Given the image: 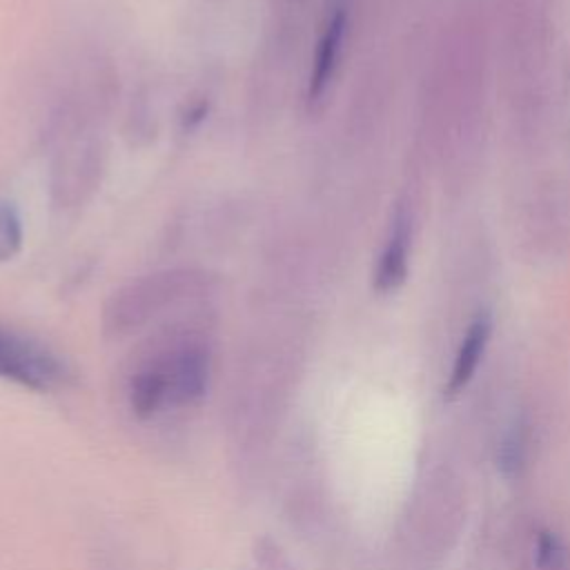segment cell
I'll return each mask as SVG.
<instances>
[{"label":"cell","instance_id":"obj_8","mask_svg":"<svg viewBox=\"0 0 570 570\" xmlns=\"http://www.w3.org/2000/svg\"><path fill=\"white\" fill-rule=\"evenodd\" d=\"M525 456H528L525 432H523V428H512L503 436V441L497 450V468L503 476L514 479L521 474V470L525 465Z\"/></svg>","mask_w":570,"mask_h":570},{"label":"cell","instance_id":"obj_10","mask_svg":"<svg viewBox=\"0 0 570 570\" xmlns=\"http://www.w3.org/2000/svg\"><path fill=\"white\" fill-rule=\"evenodd\" d=\"M568 550L559 534L550 530H541L537 537V563L543 570H561L566 566Z\"/></svg>","mask_w":570,"mask_h":570},{"label":"cell","instance_id":"obj_3","mask_svg":"<svg viewBox=\"0 0 570 570\" xmlns=\"http://www.w3.org/2000/svg\"><path fill=\"white\" fill-rule=\"evenodd\" d=\"M151 363L165 381L167 405H189L205 394L209 381V356L203 345H180Z\"/></svg>","mask_w":570,"mask_h":570},{"label":"cell","instance_id":"obj_5","mask_svg":"<svg viewBox=\"0 0 570 570\" xmlns=\"http://www.w3.org/2000/svg\"><path fill=\"white\" fill-rule=\"evenodd\" d=\"M345 27H347V18L343 11H336L330 22L325 24V31L323 36L318 38V45H316V53H314V65H312V73H309V82H307V98L309 102L318 100L334 71H336V65H338V58H341V47H343V38H345Z\"/></svg>","mask_w":570,"mask_h":570},{"label":"cell","instance_id":"obj_2","mask_svg":"<svg viewBox=\"0 0 570 570\" xmlns=\"http://www.w3.org/2000/svg\"><path fill=\"white\" fill-rule=\"evenodd\" d=\"M200 281H203L200 276L189 272H167V274H154L138 283H131L127 289L114 296V303L107 312L111 318V325L114 327L134 325L140 318L154 314V309H158L163 303L183 294L187 285H196Z\"/></svg>","mask_w":570,"mask_h":570},{"label":"cell","instance_id":"obj_1","mask_svg":"<svg viewBox=\"0 0 570 570\" xmlns=\"http://www.w3.org/2000/svg\"><path fill=\"white\" fill-rule=\"evenodd\" d=\"M65 365L45 345L0 327V379L45 392L58 385Z\"/></svg>","mask_w":570,"mask_h":570},{"label":"cell","instance_id":"obj_9","mask_svg":"<svg viewBox=\"0 0 570 570\" xmlns=\"http://www.w3.org/2000/svg\"><path fill=\"white\" fill-rule=\"evenodd\" d=\"M20 245H22L20 216L11 205L0 203V263L16 256Z\"/></svg>","mask_w":570,"mask_h":570},{"label":"cell","instance_id":"obj_6","mask_svg":"<svg viewBox=\"0 0 570 570\" xmlns=\"http://www.w3.org/2000/svg\"><path fill=\"white\" fill-rule=\"evenodd\" d=\"M407 243H410V223L405 214H399L374 269L376 292H390L403 283L405 269H407Z\"/></svg>","mask_w":570,"mask_h":570},{"label":"cell","instance_id":"obj_4","mask_svg":"<svg viewBox=\"0 0 570 570\" xmlns=\"http://www.w3.org/2000/svg\"><path fill=\"white\" fill-rule=\"evenodd\" d=\"M490 332H492V318L488 314H481L470 323V327L456 350V356H454V363H452L445 390H443L445 399H454L470 383V379L474 376L479 361L485 352V345L490 341Z\"/></svg>","mask_w":570,"mask_h":570},{"label":"cell","instance_id":"obj_7","mask_svg":"<svg viewBox=\"0 0 570 570\" xmlns=\"http://www.w3.org/2000/svg\"><path fill=\"white\" fill-rule=\"evenodd\" d=\"M129 403H131V410L138 416H142V419L156 414L160 407L167 405L165 381H163V376H160V372H158V367L154 363L140 367L131 376Z\"/></svg>","mask_w":570,"mask_h":570}]
</instances>
